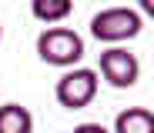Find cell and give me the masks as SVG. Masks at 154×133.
<instances>
[{"label":"cell","instance_id":"obj_4","mask_svg":"<svg viewBox=\"0 0 154 133\" xmlns=\"http://www.w3.org/2000/svg\"><path fill=\"white\" fill-rule=\"evenodd\" d=\"M97 70H100V77H104L114 90H127V87H134L141 80V60H137V53L124 50V47L100 50Z\"/></svg>","mask_w":154,"mask_h":133},{"label":"cell","instance_id":"obj_1","mask_svg":"<svg viewBox=\"0 0 154 133\" xmlns=\"http://www.w3.org/2000/svg\"><path fill=\"white\" fill-rule=\"evenodd\" d=\"M141 30H144V17L134 7H104L100 13L91 17V37L111 47L134 40Z\"/></svg>","mask_w":154,"mask_h":133},{"label":"cell","instance_id":"obj_3","mask_svg":"<svg viewBox=\"0 0 154 133\" xmlns=\"http://www.w3.org/2000/svg\"><path fill=\"white\" fill-rule=\"evenodd\" d=\"M97 87H100L97 70H91V67H70V70L60 73V80L54 83V97H57V103L64 106V110H84L87 103H94Z\"/></svg>","mask_w":154,"mask_h":133},{"label":"cell","instance_id":"obj_7","mask_svg":"<svg viewBox=\"0 0 154 133\" xmlns=\"http://www.w3.org/2000/svg\"><path fill=\"white\" fill-rule=\"evenodd\" d=\"M30 13H34V20L54 27L74 13V0H30Z\"/></svg>","mask_w":154,"mask_h":133},{"label":"cell","instance_id":"obj_9","mask_svg":"<svg viewBox=\"0 0 154 133\" xmlns=\"http://www.w3.org/2000/svg\"><path fill=\"white\" fill-rule=\"evenodd\" d=\"M141 17H151L154 13V0H141V10H137Z\"/></svg>","mask_w":154,"mask_h":133},{"label":"cell","instance_id":"obj_5","mask_svg":"<svg viewBox=\"0 0 154 133\" xmlns=\"http://www.w3.org/2000/svg\"><path fill=\"white\" fill-rule=\"evenodd\" d=\"M111 133H154V113L147 106H127L114 117Z\"/></svg>","mask_w":154,"mask_h":133},{"label":"cell","instance_id":"obj_2","mask_svg":"<svg viewBox=\"0 0 154 133\" xmlns=\"http://www.w3.org/2000/svg\"><path fill=\"white\" fill-rule=\"evenodd\" d=\"M37 57L50 67H77L84 57V37L74 27H44L37 37Z\"/></svg>","mask_w":154,"mask_h":133},{"label":"cell","instance_id":"obj_10","mask_svg":"<svg viewBox=\"0 0 154 133\" xmlns=\"http://www.w3.org/2000/svg\"><path fill=\"white\" fill-rule=\"evenodd\" d=\"M0 40H4V23H0Z\"/></svg>","mask_w":154,"mask_h":133},{"label":"cell","instance_id":"obj_8","mask_svg":"<svg viewBox=\"0 0 154 133\" xmlns=\"http://www.w3.org/2000/svg\"><path fill=\"white\" fill-rule=\"evenodd\" d=\"M74 133H111V130H107L104 123H77Z\"/></svg>","mask_w":154,"mask_h":133},{"label":"cell","instance_id":"obj_6","mask_svg":"<svg viewBox=\"0 0 154 133\" xmlns=\"http://www.w3.org/2000/svg\"><path fill=\"white\" fill-rule=\"evenodd\" d=\"M0 133H34V113L20 103L0 106Z\"/></svg>","mask_w":154,"mask_h":133}]
</instances>
